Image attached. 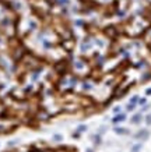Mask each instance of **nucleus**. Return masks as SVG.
I'll use <instances>...</instances> for the list:
<instances>
[{
    "mask_svg": "<svg viewBox=\"0 0 151 152\" xmlns=\"http://www.w3.org/2000/svg\"><path fill=\"white\" fill-rule=\"evenodd\" d=\"M148 135L150 134H148L147 130H140L136 135H134V138H137V140H146V138H148Z\"/></svg>",
    "mask_w": 151,
    "mask_h": 152,
    "instance_id": "nucleus-1",
    "label": "nucleus"
},
{
    "mask_svg": "<svg viewBox=\"0 0 151 152\" xmlns=\"http://www.w3.org/2000/svg\"><path fill=\"white\" fill-rule=\"evenodd\" d=\"M125 120H126V114H125V113H118L112 119V123L116 124V123H120V121H125Z\"/></svg>",
    "mask_w": 151,
    "mask_h": 152,
    "instance_id": "nucleus-2",
    "label": "nucleus"
},
{
    "mask_svg": "<svg viewBox=\"0 0 151 152\" xmlns=\"http://www.w3.org/2000/svg\"><path fill=\"white\" fill-rule=\"evenodd\" d=\"M113 131H115L116 134H120V135L129 134V130H126V128H123V127H115V128H113Z\"/></svg>",
    "mask_w": 151,
    "mask_h": 152,
    "instance_id": "nucleus-3",
    "label": "nucleus"
},
{
    "mask_svg": "<svg viewBox=\"0 0 151 152\" xmlns=\"http://www.w3.org/2000/svg\"><path fill=\"white\" fill-rule=\"evenodd\" d=\"M141 120H143V117H141V114H140V113H137V114H134V116L132 117V120H130V121H132L133 124H139Z\"/></svg>",
    "mask_w": 151,
    "mask_h": 152,
    "instance_id": "nucleus-4",
    "label": "nucleus"
},
{
    "mask_svg": "<svg viewBox=\"0 0 151 152\" xmlns=\"http://www.w3.org/2000/svg\"><path fill=\"white\" fill-rule=\"evenodd\" d=\"M141 148H143V145H141V144H136V145L132 147V152H139Z\"/></svg>",
    "mask_w": 151,
    "mask_h": 152,
    "instance_id": "nucleus-5",
    "label": "nucleus"
},
{
    "mask_svg": "<svg viewBox=\"0 0 151 152\" xmlns=\"http://www.w3.org/2000/svg\"><path fill=\"white\" fill-rule=\"evenodd\" d=\"M134 107H136V103H129V105H127V110H129V112L134 110Z\"/></svg>",
    "mask_w": 151,
    "mask_h": 152,
    "instance_id": "nucleus-6",
    "label": "nucleus"
},
{
    "mask_svg": "<svg viewBox=\"0 0 151 152\" xmlns=\"http://www.w3.org/2000/svg\"><path fill=\"white\" fill-rule=\"evenodd\" d=\"M146 124H147V126H151V113L146 117Z\"/></svg>",
    "mask_w": 151,
    "mask_h": 152,
    "instance_id": "nucleus-7",
    "label": "nucleus"
},
{
    "mask_svg": "<svg viewBox=\"0 0 151 152\" xmlns=\"http://www.w3.org/2000/svg\"><path fill=\"white\" fill-rule=\"evenodd\" d=\"M137 102H139V96L137 95H134L133 98L130 99V103H137Z\"/></svg>",
    "mask_w": 151,
    "mask_h": 152,
    "instance_id": "nucleus-8",
    "label": "nucleus"
},
{
    "mask_svg": "<svg viewBox=\"0 0 151 152\" xmlns=\"http://www.w3.org/2000/svg\"><path fill=\"white\" fill-rule=\"evenodd\" d=\"M53 140H55V141H62V135L55 134V135H53Z\"/></svg>",
    "mask_w": 151,
    "mask_h": 152,
    "instance_id": "nucleus-9",
    "label": "nucleus"
},
{
    "mask_svg": "<svg viewBox=\"0 0 151 152\" xmlns=\"http://www.w3.org/2000/svg\"><path fill=\"white\" fill-rule=\"evenodd\" d=\"M87 130V126H80V127H78V131H85Z\"/></svg>",
    "mask_w": 151,
    "mask_h": 152,
    "instance_id": "nucleus-10",
    "label": "nucleus"
},
{
    "mask_svg": "<svg viewBox=\"0 0 151 152\" xmlns=\"http://www.w3.org/2000/svg\"><path fill=\"white\" fill-rule=\"evenodd\" d=\"M146 102H147V101H146V99H139V103H140V105H146Z\"/></svg>",
    "mask_w": 151,
    "mask_h": 152,
    "instance_id": "nucleus-11",
    "label": "nucleus"
},
{
    "mask_svg": "<svg viewBox=\"0 0 151 152\" xmlns=\"http://www.w3.org/2000/svg\"><path fill=\"white\" fill-rule=\"evenodd\" d=\"M99 142H101V138H99V135H97L95 137V144H99Z\"/></svg>",
    "mask_w": 151,
    "mask_h": 152,
    "instance_id": "nucleus-12",
    "label": "nucleus"
},
{
    "mask_svg": "<svg viewBox=\"0 0 151 152\" xmlns=\"http://www.w3.org/2000/svg\"><path fill=\"white\" fill-rule=\"evenodd\" d=\"M113 112H115V113H119V112H120V107H119V106L113 107Z\"/></svg>",
    "mask_w": 151,
    "mask_h": 152,
    "instance_id": "nucleus-13",
    "label": "nucleus"
},
{
    "mask_svg": "<svg viewBox=\"0 0 151 152\" xmlns=\"http://www.w3.org/2000/svg\"><path fill=\"white\" fill-rule=\"evenodd\" d=\"M146 95H147V96H150V95H151V88H148L147 91H146Z\"/></svg>",
    "mask_w": 151,
    "mask_h": 152,
    "instance_id": "nucleus-14",
    "label": "nucleus"
}]
</instances>
